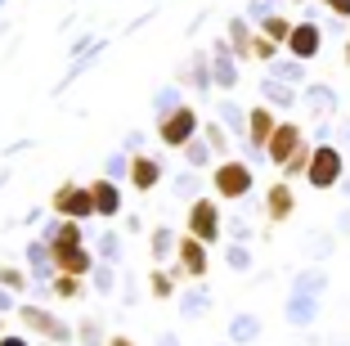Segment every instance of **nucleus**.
<instances>
[{
  "label": "nucleus",
  "instance_id": "nucleus-1",
  "mask_svg": "<svg viewBox=\"0 0 350 346\" xmlns=\"http://www.w3.org/2000/svg\"><path fill=\"white\" fill-rule=\"evenodd\" d=\"M346 149L332 140H319L314 144V153H310V166H306V184L310 189H319V194H328V189H341V180H346Z\"/></svg>",
  "mask_w": 350,
  "mask_h": 346
},
{
  "label": "nucleus",
  "instance_id": "nucleus-2",
  "mask_svg": "<svg viewBox=\"0 0 350 346\" xmlns=\"http://www.w3.org/2000/svg\"><path fill=\"white\" fill-rule=\"evenodd\" d=\"M211 189H216L225 203H238V198H247L252 189H256V175H252L247 162L225 158V162H216V171H211Z\"/></svg>",
  "mask_w": 350,
  "mask_h": 346
},
{
  "label": "nucleus",
  "instance_id": "nucleus-3",
  "mask_svg": "<svg viewBox=\"0 0 350 346\" xmlns=\"http://www.w3.org/2000/svg\"><path fill=\"white\" fill-rule=\"evenodd\" d=\"M198 112L189 108V103H180V108H171L162 117V122H157V140L166 144V149H189V144L198 140Z\"/></svg>",
  "mask_w": 350,
  "mask_h": 346
},
{
  "label": "nucleus",
  "instance_id": "nucleus-4",
  "mask_svg": "<svg viewBox=\"0 0 350 346\" xmlns=\"http://www.w3.org/2000/svg\"><path fill=\"white\" fill-rule=\"evenodd\" d=\"M50 207H54V216H63V221H85V216H94V194H90V184L63 180L50 194Z\"/></svg>",
  "mask_w": 350,
  "mask_h": 346
},
{
  "label": "nucleus",
  "instance_id": "nucleus-5",
  "mask_svg": "<svg viewBox=\"0 0 350 346\" xmlns=\"http://www.w3.org/2000/svg\"><path fill=\"white\" fill-rule=\"evenodd\" d=\"M185 234L202 238L206 247L220 243L225 225H220V203H216V198H193V203H189V225H185Z\"/></svg>",
  "mask_w": 350,
  "mask_h": 346
},
{
  "label": "nucleus",
  "instance_id": "nucleus-6",
  "mask_svg": "<svg viewBox=\"0 0 350 346\" xmlns=\"http://www.w3.org/2000/svg\"><path fill=\"white\" fill-rule=\"evenodd\" d=\"M306 144L310 140H306V131H301V122H278L274 135H269V144H265V158L278 166V171H283V166H288L292 158L306 149Z\"/></svg>",
  "mask_w": 350,
  "mask_h": 346
},
{
  "label": "nucleus",
  "instance_id": "nucleus-7",
  "mask_svg": "<svg viewBox=\"0 0 350 346\" xmlns=\"http://www.w3.org/2000/svg\"><path fill=\"white\" fill-rule=\"evenodd\" d=\"M283 50H288L292 59H301V63H314V59H319V50H323V27L314 18H301L297 27H292V36H288Z\"/></svg>",
  "mask_w": 350,
  "mask_h": 346
},
{
  "label": "nucleus",
  "instance_id": "nucleus-8",
  "mask_svg": "<svg viewBox=\"0 0 350 346\" xmlns=\"http://www.w3.org/2000/svg\"><path fill=\"white\" fill-rule=\"evenodd\" d=\"M301 99H306V108H310V117H314V122H332V117H337V108H341L337 90H332V86H323V82H310L306 90H301Z\"/></svg>",
  "mask_w": 350,
  "mask_h": 346
},
{
  "label": "nucleus",
  "instance_id": "nucleus-9",
  "mask_svg": "<svg viewBox=\"0 0 350 346\" xmlns=\"http://www.w3.org/2000/svg\"><path fill=\"white\" fill-rule=\"evenodd\" d=\"M292 212H297V194H292V184L288 180H274L265 189V216H269V225L292 221Z\"/></svg>",
  "mask_w": 350,
  "mask_h": 346
},
{
  "label": "nucleus",
  "instance_id": "nucleus-10",
  "mask_svg": "<svg viewBox=\"0 0 350 346\" xmlns=\"http://www.w3.org/2000/svg\"><path fill=\"white\" fill-rule=\"evenodd\" d=\"M18 315H23V324H27L31 333H41L45 342H59V346H63V342H68V337H72V333H68V324H59V319H54V315H45L41 306H23Z\"/></svg>",
  "mask_w": 350,
  "mask_h": 346
},
{
  "label": "nucleus",
  "instance_id": "nucleus-11",
  "mask_svg": "<svg viewBox=\"0 0 350 346\" xmlns=\"http://www.w3.org/2000/svg\"><path fill=\"white\" fill-rule=\"evenodd\" d=\"M274 126H278V117H274V108L269 103H256V108H247V144L256 153H265V144H269V135H274Z\"/></svg>",
  "mask_w": 350,
  "mask_h": 346
},
{
  "label": "nucleus",
  "instance_id": "nucleus-12",
  "mask_svg": "<svg viewBox=\"0 0 350 346\" xmlns=\"http://www.w3.org/2000/svg\"><path fill=\"white\" fill-rule=\"evenodd\" d=\"M175 261H180V270H185L189 279H202L206 275V243L193 238V234H185L175 243Z\"/></svg>",
  "mask_w": 350,
  "mask_h": 346
},
{
  "label": "nucleus",
  "instance_id": "nucleus-13",
  "mask_svg": "<svg viewBox=\"0 0 350 346\" xmlns=\"http://www.w3.org/2000/svg\"><path fill=\"white\" fill-rule=\"evenodd\" d=\"M283 319H288V324H297V328L314 324V319H319V297L292 293V297H288V306H283Z\"/></svg>",
  "mask_w": 350,
  "mask_h": 346
},
{
  "label": "nucleus",
  "instance_id": "nucleus-14",
  "mask_svg": "<svg viewBox=\"0 0 350 346\" xmlns=\"http://www.w3.org/2000/svg\"><path fill=\"white\" fill-rule=\"evenodd\" d=\"M157 180H162V162H157V158H144V153L131 158V184L139 189V194H148Z\"/></svg>",
  "mask_w": 350,
  "mask_h": 346
},
{
  "label": "nucleus",
  "instance_id": "nucleus-15",
  "mask_svg": "<svg viewBox=\"0 0 350 346\" xmlns=\"http://www.w3.org/2000/svg\"><path fill=\"white\" fill-rule=\"evenodd\" d=\"M211 77H216V86H225V90H234V86H238V68H234V45H225V41L216 45V63H211Z\"/></svg>",
  "mask_w": 350,
  "mask_h": 346
},
{
  "label": "nucleus",
  "instance_id": "nucleus-16",
  "mask_svg": "<svg viewBox=\"0 0 350 346\" xmlns=\"http://www.w3.org/2000/svg\"><path fill=\"white\" fill-rule=\"evenodd\" d=\"M90 194H94V216H117L122 212V194H117L113 180H94Z\"/></svg>",
  "mask_w": 350,
  "mask_h": 346
},
{
  "label": "nucleus",
  "instance_id": "nucleus-17",
  "mask_svg": "<svg viewBox=\"0 0 350 346\" xmlns=\"http://www.w3.org/2000/svg\"><path fill=\"white\" fill-rule=\"evenodd\" d=\"M292 293L323 297V293H328V270H323V265H310V270H301V275H297V284H292Z\"/></svg>",
  "mask_w": 350,
  "mask_h": 346
},
{
  "label": "nucleus",
  "instance_id": "nucleus-18",
  "mask_svg": "<svg viewBox=\"0 0 350 346\" xmlns=\"http://www.w3.org/2000/svg\"><path fill=\"white\" fill-rule=\"evenodd\" d=\"M269 77L283 82V86H301V82H306V63L292 59V54H288V59H274V63H269Z\"/></svg>",
  "mask_w": 350,
  "mask_h": 346
},
{
  "label": "nucleus",
  "instance_id": "nucleus-19",
  "mask_svg": "<svg viewBox=\"0 0 350 346\" xmlns=\"http://www.w3.org/2000/svg\"><path fill=\"white\" fill-rule=\"evenodd\" d=\"M260 337V319L256 315H234L229 319V342L234 346H247V342H256Z\"/></svg>",
  "mask_w": 350,
  "mask_h": 346
},
{
  "label": "nucleus",
  "instance_id": "nucleus-20",
  "mask_svg": "<svg viewBox=\"0 0 350 346\" xmlns=\"http://www.w3.org/2000/svg\"><path fill=\"white\" fill-rule=\"evenodd\" d=\"M292 27H297V23H292L288 18V14H265V18H260V32H265V36H269V41H274V45H288V36H292Z\"/></svg>",
  "mask_w": 350,
  "mask_h": 346
},
{
  "label": "nucleus",
  "instance_id": "nucleus-21",
  "mask_svg": "<svg viewBox=\"0 0 350 346\" xmlns=\"http://www.w3.org/2000/svg\"><path fill=\"white\" fill-rule=\"evenodd\" d=\"M306 256H314V261H328L332 247H337V234H328V230H319V234H306Z\"/></svg>",
  "mask_w": 350,
  "mask_h": 346
},
{
  "label": "nucleus",
  "instance_id": "nucleus-22",
  "mask_svg": "<svg viewBox=\"0 0 350 346\" xmlns=\"http://www.w3.org/2000/svg\"><path fill=\"white\" fill-rule=\"evenodd\" d=\"M265 103H269V108H274V103H278V108H292V103H297V90L269 77V82H265Z\"/></svg>",
  "mask_w": 350,
  "mask_h": 346
},
{
  "label": "nucleus",
  "instance_id": "nucleus-23",
  "mask_svg": "<svg viewBox=\"0 0 350 346\" xmlns=\"http://www.w3.org/2000/svg\"><path fill=\"white\" fill-rule=\"evenodd\" d=\"M229 45H234V54H243V59L252 54V32H247V23H243V18L229 23Z\"/></svg>",
  "mask_w": 350,
  "mask_h": 346
},
{
  "label": "nucleus",
  "instance_id": "nucleus-24",
  "mask_svg": "<svg viewBox=\"0 0 350 346\" xmlns=\"http://www.w3.org/2000/svg\"><path fill=\"white\" fill-rule=\"evenodd\" d=\"M252 59H260V63H274L278 59V45L269 41L265 32H256V36H252Z\"/></svg>",
  "mask_w": 350,
  "mask_h": 346
},
{
  "label": "nucleus",
  "instance_id": "nucleus-25",
  "mask_svg": "<svg viewBox=\"0 0 350 346\" xmlns=\"http://www.w3.org/2000/svg\"><path fill=\"white\" fill-rule=\"evenodd\" d=\"M54 297H68V301L81 297V279H77V275H59V279H54Z\"/></svg>",
  "mask_w": 350,
  "mask_h": 346
},
{
  "label": "nucleus",
  "instance_id": "nucleus-26",
  "mask_svg": "<svg viewBox=\"0 0 350 346\" xmlns=\"http://www.w3.org/2000/svg\"><path fill=\"white\" fill-rule=\"evenodd\" d=\"M206 144H211L220 158H229V140H225V131H220L216 122H206Z\"/></svg>",
  "mask_w": 350,
  "mask_h": 346
},
{
  "label": "nucleus",
  "instance_id": "nucleus-27",
  "mask_svg": "<svg viewBox=\"0 0 350 346\" xmlns=\"http://www.w3.org/2000/svg\"><path fill=\"white\" fill-rule=\"evenodd\" d=\"M153 293H157V297H171V293H175V279L162 275V270H153Z\"/></svg>",
  "mask_w": 350,
  "mask_h": 346
},
{
  "label": "nucleus",
  "instance_id": "nucleus-28",
  "mask_svg": "<svg viewBox=\"0 0 350 346\" xmlns=\"http://www.w3.org/2000/svg\"><path fill=\"white\" fill-rule=\"evenodd\" d=\"M319 5L332 14V18H350V0H319Z\"/></svg>",
  "mask_w": 350,
  "mask_h": 346
},
{
  "label": "nucleus",
  "instance_id": "nucleus-29",
  "mask_svg": "<svg viewBox=\"0 0 350 346\" xmlns=\"http://www.w3.org/2000/svg\"><path fill=\"white\" fill-rule=\"evenodd\" d=\"M189 162H193V166H206V162H211V153H206V144H189Z\"/></svg>",
  "mask_w": 350,
  "mask_h": 346
},
{
  "label": "nucleus",
  "instance_id": "nucleus-30",
  "mask_svg": "<svg viewBox=\"0 0 350 346\" xmlns=\"http://www.w3.org/2000/svg\"><path fill=\"white\" fill-rule=\"evenodd\" d=\"M229 265H234V270H247V265H252L247 247H229Z\"/></svg>",
  "mask_w": 350,
  "mask_h": 346
},
{
  "label": "nucleus",
  "instance_id": "nucleus-31",
  "mask_svg": "<svg viewBox=\"0 0 350 346\" xmlns=\"http://www.w3.org/2000/svg\"><path fill=\"white\" fill-rule=\"evenodd\" d=\"M332 230H337L341 238H350V207H341V212H337V225H332Z\"/></svg>",
  "mask_w": 350,
  "mask_h": 346
},
{
  "label": "nucleus",
  "instance_id": "nucleus-32",
  "mask_svg": "<svg viewBox=\"0 0 350 346\" xmlns=\"http://www.w3.org/2000/svg\"><path fill=\"white\" fill-rule=\"evenodd\" d=\"M0 284H5V288H23V275H18V270H0Z\"/></svg>",
  "mask_w": 350,
  "mask_h": 346
},
{
  "label": "nucleus",
  "instance_id": "nucleus-33",
  "mask_svg": "<svg viewBox=\"0 0 350 346\" xmlns=\"http://www.w3.org/2000/svg\"><path fill=\"white\" fill-rule=\"evenodd\" d=\"M332 144H341V149L350 153V122H341V126H337V140H332Z\"/></svg>",
  "mask_w": 350,
  "mask_h": 346
},
{
  "label": "nucleus",
  "instance_id": "nucleus-34",
  "mask_svg": "<svg viewBox=\"0 0 350 346\" xmlns=\"http://www.w3.org/2000/svg\"><path fill=\"white\" fill-rule=\"evenodd\" d=\"M0 346H27L23 337H0Z\"/></svg>",
  "mask_w": 350,
  "mask_h": 346
},
{
  "label": "nucleus",
  "instance_id": "nucleus-35",
  "mask_svg": "<svg viewBox=\"0 0 350 346\" xmlns=\"http://www.w3.org/2000/svg\"><path fill=\"white\" fill-rule=\"evenodd\" d=\"M108 346H135V342H131V337H122V333H117V337H113Z\"/></svg>",
  "mask_w": 350,
  "mask_h": 346
},
{
  "label": "nucleus",
  "instance_id": "nucleus-36",
  "mask_svg": "<svg viewBox=\"0 0 350 346\" xmlns=\"http://www.w3.org/2000/svg\"><path fill=\"white\" fill-rule=\"evenodd\" d=\"M341 194H346V198H350V171H346V180H341Z\"/></svg>",
  "mask_w": 350,
  "mask_h": 346
},
{
  "label": "nucleus",
  "instance_id": "nucleus-37",
  "mask_svg": "<svg viewBox=\"0 0 350 346\" xmlns=\"http://www.w3.org/2000/svg\"><path fill=\"white\" fill-rule=\"evenodd\" d=\"M341 50H346V54H341V59H346V68H350V41H346V45H341Z\"/></svg>",
  "mask_w": 350,
  "mask_h": 346
},
{
  "label": "nucleus",
  "instance_id": "nucleus-38",
  "mask_svg": "<svg viewBox=\"0 0 350 346\" xmlns=\"http://www.w3.org/2000/svg\"><path fill=\"white\" fill-rule=\"evenodd\" d=\"M292 5H306V0H292Z\"/></svg>",
  "mask_w": 350,
  "mask_h": 346
},
{
  "label": "nucleus",
  "instance_id": "nucleus-39",
  "mask_svg": "<svg viewBox=\"0 0 350 346\" xmlns=\"http://www.w3.org/2000/svg\"><path fill=\"white\" fill-rule=\"evenodd\" d=\"M45 346H59V342H45Z\"/></svg>",
  "mask_w": 350,
  "mask_h": 346
}]
</instances>
